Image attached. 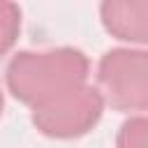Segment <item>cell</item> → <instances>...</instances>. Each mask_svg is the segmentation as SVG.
Listing matches in <instances>:
<instances>
[{"label": "cell", "mask_w": 148, "mask_h": 148, "mask_svg": "<svg viewBox=\"0 0 148 148\" xmlns=\"http://www.w3.org/2000/svg\"><path fill=\"white\" fill-rule=\"evenodd\" d=\"M88 56L74 46L18 51L5 69V83L12 97L32 111L88 83Z\"/></svg>", "instance_id": "obj_1"}, {"label": "cell", "mask_w": 148, "mask_h": 148, "mask_svg": "<svg viewBox=\"0 0 148 148\" xmlns=\"http://www.w3.org/2000/svg\"><path fill=\"white\" fill-rule=\"evenodd\" d=\"M95 88L104 106L143 113L148 109V53L132 46L106 51L97 65Z\"/></svg>", "instance_id": "obj_2"}, {"label": "cell", "mask_w": 148, "mask_h": 148, "mask_svg": "<svg viewBox=\"0 0 148 148\" xmlns=\"http://www.w3.org/2000/svg\"><path fill=\"white\" fill-rule=\"evenodd\" d=\"M104 102L95 86L83 83L72 92L30 111V120L49 139H79L88 134L102 118Z\"/></svg>", "instance_id": "obj_3"}, {"label": "cell", "mask_w": 148, "mask_h": 148, "mask_svg": "<svg viewBox=\"0 0 148 148\" xmlns=\"http://www.w3.org/2000/svg\"><path fill=\"white\" fill-rule=\"evenodd\" d=\"M104 30L127 44L148 42V0H106L99 5Z\"/></svg>", "instance_id": "obj_4"}, {"label": "cell", "mask_w": 148, "mask_h": 148, "mask_svg": "<svg viewBox=\"0 0 148 148\" xmlns=\"http://www.w3.org/2000/svg\"><path fill=\"white\" fill-rule=\"evenodd\" d=\"M21 32V7L9 0H0V58L7 56Z\"/></svg>", "instance_id": "obj_5"}, {"label": "cell", "mask_w": 148, "mask_h": 148, "mask_svg": "<svg viewBox=\"0 0 148 148\" xmlns=\"http://www.w3.org/2000/svg\"><path fill=\"white\" fill-rule=\"evenodd\" d=\"M116 148H148V120L143 113L132 116L120 125Z\"/></svg>", "instance_id": "obj_6"}, {"label": "cell", "mask_w": 148, "mask_h": 148, "mask_svg": "<svg viewBox=\"0 0 148 148\" xmlns=\"http://www.w3.org/2000/svg\"><path fill=\"white\" fill-rule=\"evenodd\" d=\"M2 109H5V95H2V90H0V116H2Z\"/></svg>", "instance_id": "obj_7"}]
</instances>
